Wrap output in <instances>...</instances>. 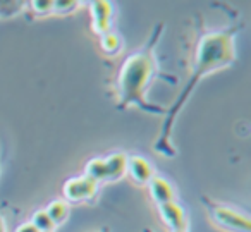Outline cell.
<instances>
[{"label":"cell","mask_w":251,"mask_h":232,"mask_svg":"<svg viewBox=\"0 0 251 232\" xmlns=\"http://www.w3.org/2000/svg\"><path fill=\"white\" fill-rule=\"evenodd\" d=\"M45 211L50 217V220L53 222V225H59V224H62L67 218V215H69V206H67L66 201L55 200L45 208Z\"/></svg>","instance_id":"8fae6325"},{"label":"cell","mask_w":251,"mask_h":232,"mask_svg":"<svg viewBox=\"0 0 251 232\" xmlns=\"http://www.w3.org/2000/svg\"><path fill=\"white\" fill-rule=\"evenodd\" d=\"M16 232H38V231H36L35 225H33L31 222H26V224L19 225V227L16 229Z\"/></svg>","instance_id":"2e32d148"},{"label":"cell","mask_w":251,"mask_h":232,"mask_svg":"<svg viewBox=\"0 0 251 232\" xmlns=\"http://www.w3.org/2000/svg\"><path fill=\"white\" fill-rule=\"evenodd\" d=\"M90 12H91V28H93V31L98 36L110 31L112 16H114V7H112L110 2H107V0L91 2Z\"/></svg>","instance_id":"5b68a950"},{"label":"cell","mask_w":251,"mask_h":232,"mask_svg":"<svg viewBox=\"0 0 251 232\" xmlns=\"http://www.w3.org/2000/svg\"><path fill=\"white\" fill-rule=\"evenodd\" d=\"M162 28L164 25H158L153 29L150 40L145 45V49L134 52L124 60L121 66V71L117 74V107L119 108H127L131 105L143 108L147 112H158V114H165L164 108L157 107V105L150 103L147 98V91L150 88L151 79L157 74V59H155V49L157 43L162 36Z\"/></svg>","instance_id":"7a4b0ae2"},{"label":"cell","mask_w":251,"mask_h":232,"mask_svg":"<svg viewBox=\"0 0 251 232\" xmlns=\"http://www.w3.org/2000/svg\"><path fill=\"white\" fill-rule=\"evenodd\" d=\"M98 232H108L107 229H101V231H98Z\"/></svg>","instance_id":"ac0fdd59"},{"label":"cell","mask_w":251,"mask_h":232,"mask_svg":"<svg viewBox=\"0 0 251 232\" xmlns=\"http://www.w3.org/2000/svg\"><path fill=\"white\" fill-rule=\"evenodd\" d=\"M0 232H5V222L2 217H0Z\"/></svg>","instance_id":"e0dca14e"},{"label":"cell","mask_w":251,"mask_h":232,"mask_svg":"<svg viewBox=\"0 0 251 232\" xmlns=\"http://www.w3.org/2000/svg\"><path fill=\"white\" fill-rule=\"evenodd\" d=\"M126 172H129L131 179L140 186L150 182V179L153 177V169L151 163L148 162L145 156L138 155H129L127 156V165H126Z\"/></svg>","instance_id":"52a82bcc"},{"label":"cell","mask_w":251,"mask_h":232,"mask_svg":"<svg viewBox=\"0 0 251 232\" xmlns=\"http://www.w3.org/2000/svg\"><path fill=\"white\" fill-rule=\"evenodd\" d=\"M203 203L206 205L212 218L224 227L226 231L230 232H251V220L246 213H241V211L234 210V208L224 206V205L213 203L208 201L206 198H203Z\"/></svg>","instance_id":"3957f363"},{"label":"cell","mask_w":251,"mask_h":232,"mask_svg":"<svg viewBox=\"0 0 251 232\" xmlns=\"http://www.w3.org/2000/svg\"><path fill=\"white\" fill-rule=\"evenodd\" d=\"M98 182L93 180L91 177H88L86 174L77 177H71L64 182L62 186V194L67 201L73 203H81V201H88L97 194Z\"/></svg>","instance_id":"277c9868"},{"label":"cell","mask_w":251,"mask_h":232,"mask_svg":"<svg viewBox=\"0 0 251 232\" xmlns=\"http://www.w3.org/2000/svg\"><path fill=\"white\" fill-rule=\"evenodd\" d=\"M148 187H150V196L151 200L157 205H164L169 203V201H174V189H172L171 182L165 180L164 177H157L153 176L148 182Z\"/></svg>","instance_id":"ba28073f"},{"label":"cell","mask_w":251,"mask_h":232,"mask_svg":"<svg viewBox=\"0 0 251 232\" xmlns=\"http://www.w3.org/2000/svg\"><path fill=\"white\" fill-rule=\"evenodd\" d=\"M237 28H229V29H220V31L213 33H205L200 38L198 45H196V53H195V67L191 71L186 86L182 88L181 95L177 97V100L174 102L171 108L165 110V121L162 124V131L158 139L155 141V150L158 153H162L164 156H174L176 150L172 148V126L176 122L177 114L182 110V107L186 105L188 98L191 97L195 86L206 77L208 74L215 73L219 69H226V67L232 66L237 59L236 52V43H234V36H236Z\"/></svg>","instance_id":"6da1fadb"},{"label":"cell","mask_w":251,"mask_h":232,"mask_svg":"<svg viewBox=\"0 0 251 232\" xmlns=\"http://www.w3.org/2000/svg\"><path fill=\"white\" fill-rule=\"evenodd\" d=\"M77 4L79 2H74V0H59V2H53V11L59 14H69L77 7Z\"/></svg>","instance_id":"9a60e30c"},{"label":"cell","mask_w":251,"mask_h":232,"mask_svg":"<svg viewBox=\"0 0 251 232\" xmlns=\"http://www.w3.org/2000/svg\"><path fill=\"white\" fill-rule=\"evenodd\" d=\"M158 213H160L162 220L165 222V225L171 227L172 232L188 231L186 211L179 203H176V201H169V203L158 205Z\"/></svg>","instance_id":"8992f818"},{"label":"cell","mask_w":251,"mask_h":232,"mask_svg":"<svg viewBox=\"0 0 251 232\" xmlns=\"http://www.w3.org/2000/svg\"><path fill=\"white\" fill-rule=\"evenodd\" d=\"M100 47L105 53H108V55H115V53H119V50H121L122 43H121V38L117 36V33L108 31V33H105V35L100 36Z\"/></svg>","instance_id":"7c38bea8"},{"label":"cell","mask_w":251,"mask_h":232,"mask_svg":"<svg viewBox=\"0 0 251 232\" xmlns=\"http://www.w3.org/2000/svg\"><path fill=\"white\" fill-rule=\"evenodd\" d=\"M31 224L35 225V229L38 232H53V229H55V225L50 220V217L47 215L45 210L35 211L31 217Z\"/></svg>","instance_id":"4fadbf2b"},{"label":"cell","mask_w":251,"mask_h":232,"mask_svg":"<svg viewBox=\"0 0 251 232\" xmlns=\"http://www.w3.org/2000/svg\"><path fill=\"white\" fill-rule=\"evenodd\" d=\"M105 165H107V180H117L126 174L127 156L124 153H112L105 158Z\"/></svg>","instance_id":"9c48e42d"},{"label":"cell","mask_w":251,"mask_h":232,"mask_svg":"<svg viewBox=\"0 0 251 232\" xmlns=\"http://www.w3.org/2000/svg\"><path fill=\"white\" fill-rule=\"evenodd\" d=\"M182 232H188V231H182Z\"/></svg>","instance_id":"ffe728a7"},{"label":"cell","mask_w":251,"mask_h":232,"mask_svg":"<svg viewBox=\"0 0 251 232\" xmlns=\"http://www.w3.org/2000/svg\"><path fill=\"white\" fill-rule=\"evenodd\" d=\"M145 232H151V231H150V229H145Z\"/></svg>","instance_id":"d6986e66"},{"label":"cell","mask_w":251,"mask_h":232,"mask_svg":"<svg viewBox=\"0 0 251 232\" xmlns=\"http://www.w3.org/2000/svg\"><path fill=\"white\" fill-rule=\"evenodd\" d=\"M84 174L97 180L98 184L107 180V165H105V158H91L84 167Z\"/></svg>","instance_id":"30bf717a"},{"label":"cell","mask_w":251,"mask_h":232,"mask_svg":"<svg viewBox=\"0 0 251 232\" xmlns=\"http://www.w3.org/2000/svg\"><path fill=\"white\" fill-rule=\"evenodd\" d=\"M31 9L35 14H50V12H53V2L52 0H35V2H31Z\"/></svg>","instance_id":"5bb4252c"}]
</instances>
